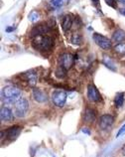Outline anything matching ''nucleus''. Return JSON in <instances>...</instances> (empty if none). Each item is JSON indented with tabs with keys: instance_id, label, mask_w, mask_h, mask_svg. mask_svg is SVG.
Returning a JSON list of instances; mask_svg holds the SVG:
<instances>
[{
	"instance_id": "1",
	"label": "nucleus",
	"mask_w": 125,
	"mask_h": 157,
	"mask_svg": "<svg viewBox=\"0 0 125 157\" xmlns=\"http://www.w3.org/2000/svg\"><path fill=\"white\" fill-rule=\"evenodd\" d=\"M32 46L38 51H48L51 50L54 46V39L48 35H38L33 37Z\"/></svg>"
},
{
	"instance_id": "2",
	"label": "nucleus",
	"mask_w": 125,
	"mask_h": 157,
	"mask_svg": "<svg viewBox=\"0 0 125 157\" xmlns=\"http://www.w3.org/2000/svg\"><path fill=\"white\" fill-rule=\"evenodd\" d=\"M21 96V90L15 86H6L1 90V98L2 101L5 102H15Z\"/></svg>"
},
{
	"instance_id": "3",
	"label": "nucleus",
	"mask_w": 125,
	"mask_h": 157,
	"mask_svg": "<svg viewBox=\"0 0 125 157\" xmlns=\"http://www.w3.org/2000/svg\"><path fill=\"white\" fill-rule=\"evenodd\" d=\"M29 110V102L26 98H18L15 101V111L14 114L17 117H24Z\"/></svg>"
},
{
	"instance_id": "4",
	"label": "nucleus",
	"mask_w": 125,
	"mask_h": 157,
	"mask_svg": "<svg viewBox=\"0 0 125 157\" xmlns=\"http://www.w3.org/2000/svg\"><path fill=\"white\" fill-rule=\"evenodd\" d=\"M66 98H68V94L61 89L56 90L52 94V101L58 107H63L66 105Z\"/></svg>"
},
{
	"instance_id": "5",
	"label": "nucleus",
	"mask_w": 125,
	"mask_h": 157,
	"mask_svg": "<svg viewBox=\"0 0 125 157\" xmlns=\"http://www.w3.org/2000/svg\"><path fill=\"white\" fill-rule=\"evenodd\" d=\"M93 41L95 44L97 45L98 47H100L103 50H110L112 47V42L110 39H108L107 37L103 36L101 34H98V33H94L93 36Z\"/></svg>"
},
{
	"instance_id": "6",
	"label": "nucleus",
	"mask_w": 125,
	"mask_h": 157,
	"mask_svg": "<svg viewBox=\"0 0 125 157\" xmlns=\"http://www.w3.org/2000/svg\"><path fill=\"white\" fill-rule=\"evenodd\" d=\"M74 60H76V58H74L72 54L64 53L60 57V65H62L63 67L66 68V70H70L74 66Z\"/></svg>"
},
{
	"instance_id": "7",
	"label": "nucleus",
	"mask_w": 125,
	"mask_h": 157,
	"mask_svg": "<svg viewBox=\"0 0 125 157\" xmlns=\"http://www.w3.org/2000/svg\"><path fill=\"white\" fill-rule=\"evenodd\" d=\"M114 122V117L110 114H103L99 117L98 121V125L102 130H106L107 128L113 124Z\"/></svg>"
},
{
	"instance_id": "8",
	"label": "nucleus",
	"mask_w": 125,
	"mask_h": 157,
	"mask_svg": "<svg viewBox=\"0 0 125 157\" xmlns=\"http://www.w3.org/2000/svg\"><path fill=\"white\" fill-rule=\"evenodd\" d=\"M23 77L28 82V85L32 86V88H34L37 85V82H38V74H37L35 70H30V71H28L27 73H24Z\"/></svg>"
},
{
	"instance_id": "9",
	"label": "nucleus",
	"mask_w": 125,
	"mask_h": 157,
	"mask_svg": "<svg viewBox=\"0 0 125 157\" xmlns=\"http://www.w3.org/2000/svg\"><path fill=\"white\" fill-rule=\"evenodd\" d=\"M87 98L90 101H99L101 98L100 94L98 90L95 88L94 85H89L87 86Z\"/></svg>"
},
{
	"instance_id": "10",
	"label": "nucleus",
	"mask_w": 125,
	"mask_h": 157,
	"mask_svg": "<svg viewBox=\"0 0 125 157\" xmlns=\"http://www.w3.org/2000/svg\"><path fill=\"white\" fill-rule=\"evenodd\" d=\"M4 133H5V136L10 140H14L18 137L21 133V127L18 126V125H13L9 127V128H7L5 131H4Z\"/></svg>"
},
{
	"instance_id": "11",
	"label": "nucleus",
	"mask_w": 125,
	"mask_h": 157,
	"mask_svg": "<svg viewBox=\"0 0 125 157\" xmlns=\"http://www.w3.org/2000/svg\"><path fill=\"white\" fill-rule=\"evenodd\" d=\"M33 98L37 102H40V104H44V102L48 101L47 94L37 88H33Z\"/></svg>"
},
{
	"instance_id": "12",
	"label": "nucleus",
	"mask_w": 125,
	"mask_h": 157,
	"mask_svg": "<svg viewBox=\"0 0 125 157\" xmlns=\"http://www.w3.org/2000/svg\"><path fill=\"white\" fill-rule=\"evenodd\" d=\"M0 118L3 122H10L13 119V113L7 106H2L0 110Z\"/></svg>"
},
{
	"instance_id": "13",
	"label": "nucleus",
	"mask_w": 125,
	"mask_h": 157,
	"mask_svg": "<svg viewBox=\"0 0 125 157\" xmlns=\"http://www.w3.org/2000/svg\"><path fill=\"white\" fill-rule=\"evenodd\" d=\"M50 31V27L47 26L46 24H40V25H37L31 30V36L32 37H36L38 35H44L47 34Z\"/></svg>"
},
{
	"instance_id": "14",
	"label": "nucleus",
	"mask_w": 125,
	"mask_h": 157,
	"mask_svg": "<svg viewBox=\"0 0 125 157\" xmlns=\"http://www.w3.org/2000/svg\"><path fill=\"white\" fill-rule=\"evenodd\" d=\"M73 25V18L70 15H65L63 18V23H62V28L64 32H68Z\"/></svg>"
},
{
	"instance_id": "15",
	"label": "nucleus",
	"mask_w": 125,
	"mask_h": 157,
	"mask_svg": "<svg viewBox=\"0 0 125 157\" xmlns=\"http://www.w3.org/2000/svg\"><path fill=\"white\" fill-rule=\"evenodd\" d=\"M125 40V31L122 30V29H117L112 35V41L113 42H122V41Z\"/></svg>"
},
{
	"instance_id": "16",
	"label": "nucleus",
	"mask_w": 125,
	"mask_h": 157,
	"mask_svg": "<svg viewBox=\"0 0 125 157\" xmlns=\"http://www.w3.org/2000/svg\"><path fill=\"white\" fill-rule=\"evenodd\" d=\"M85 121L89 123H91L95 121V113L93 109H86L85 111Z\"/></svg>"
},
{
	"instance_id": "17",
	"label": "nucleus",
	"mask_w": 125,
	"mask_h": 157,
	"mask_svg": "<svg viewBox=\"0 0 125 157\" xmlns=\"http://www.w3.org/2000/svg\"><path fill=\"white\" fill-rule=\"evenodd\" d=\"M102 63L104 64V66H105L106 68H108L109 70H111V71H113V72H116V71H117V69H116L115 65H114V63H113V61H112L109 57L104 56L103 60H102Z\"/></svg>"
},
{
	"instance_id": "18",
	"label": "nucleus",
	"mask_w": 125,
	"mask_h": 157,
	"mask_svg": "<svg viewBox=\"0 0 125 157\" xmlns=\"http://www.w3.org/2000/svg\"><path fill=\"white\" fill-rule=\"evenodd\" d=\"M115 106L116 107H121L124 104V93H117L115 96Z\"/></svg>"
},
{
	"instance_id": "19",
	"label": "nucleus",
	"mask_w": 125,
	"mask_h": 157,
	"mask_svg": "<svg viewBox=\"0 0 125 157\" xmlns=\"http://www.w3.org/2000/svg\"><path fill=\"white\" fill-rule=\"evenodd\" d=\"M55 75L58 78H64L66 76V69L63 67L62 65H60L59 67L57 68L56 72H55Z\"/></svg>"
},
{
	"instance_id": "20",
	"label": "nucleus",
	"mask_w": 125,
	"mask_h": 157,
	"mask_svg": "<svg viewBox=\"0 0 125 157\" xmlns=\"http://www.w3.org/2000/svg\"><path fill=\"white\" fill-rule=\"evenodd\" d=\"M70 42L74 45H76V46H80L82 43V37L78 33H74L72 38H70Z\"/></svg>"
},
{
	"instance_id": "21",
	"label": "nucleus",
	"mask_w": 125,
	"mask_h": 157,
	"mask_svg": "<svg viewBox=\"0 0 125 157\" xmlns=\"http://www.w3.org/2000/svg\"><path fill=\"white\" fill-rule=\"evenodd\" d=\"M70 2V0H51V4L56 8H60L66 5Z\"/></svg>"
},
{
	"instance_id": "22",
	"label": "nucleus",
	"mask_w": 125,
	"mask_h": 157,
	"mask_svg": "<svg viewBox=\"0 0 125 157\" xmlns=\"http://www.w3.org/2000/svg\"><path fill=\"white\" fill-rule=\"evenodd\" d=\"M115 53L119 54L121 56H125V43H119L114 46Z\"/></svg>"
},
{
	"instance_id": "23",
	"label": "nucleus",
	"mask_w": 125,
	"mask_h": 157,
	"mask_svg": "<svg viewBox=\"0 0 125 157\" xmlns=\"http://www.w3.org/2000/svg\"><path fill=\"white\" fill-rule=\"evenodd\" d=\"M39 18H40V15H39V13L37 11H32L28 16V19L30 20L32 23L37 22L39 20Z\"/></svg>"
},
{
	"instance_id": "24",
	"label": "nucleus",
	"mask_w": 125,
	"mask_h": 157,
	"mask_svg": "<svg viewBox=\"0 0 125 157\" xmlns=\"http://www.w3.org/2000/svg\"><path fill=\"white\" fill-rule=\"evenodd\" d=\"M105 3L108 6L114 8V9L117 8V0H105Z\"/></svg>"
},
{
	"instance_id": "25",
	"label": "nucleus",
	"mask_w": 125,
	"mask_h": 157,
	"mask_svg": "<svg viewBox=\"0 0 125 157\" xmlns=\"http://www.w3.org/2000/svg\"><path fill=\"white\" fill-rule=\"evenodd\" d=\"M124 134H125V124L119 129V131L117 132V134H116V137H119V136L124 135Z\"/></svg>"
},
{
	"instance_id": "26",
	"label": "nucleus",
	"mask_w": 125,
	"mask_h": 157,
	"mask_svg": "<svg viewBox=\"0 0 125 157\" xmlns=\"http://www.w3.org/2000/svg\"><path fill=\"white\" fill-rule=\"evenodd\" d=\"M81 131L83 132V133L87 134V135H90V131L89 130V128H86V127H83V128L81 129Z\"/></svg>"
},
{
	"instance_id": "27",
	"label": "nucleus",
	"mask_w": 125,
	"mask_h": 157,
	"mask_svg": "<svg viewBox=\"0 0 125 157\" xmlns=\"http://www.w3.org/2000/svg\"><path fill=\"white\" fill-rule=\"evenodd\" d=\"M14 30H15V27H7L6 28V32L7 33H10V32L14 31Z\"/></svg>"
},
{
	"instance_id": "28",
	"label": "nucleus",
	"mask_w": 125,
	"mask_h": 157,
	"mask_svg": "<svg viewBox=\"0 0 125 157\" xmlns=\"http://www.w3.org/2000/svg\"><path fill=\"white\" fill-rule=\"evenodd\" d=\"M91 2H93V4L95 7H97L98 6V3H99V0H91Z\"/></svg>"
},
{
	"instance_id": "29",
	"label": "nucleus",
	"mask_w": 125,
	"mask_h": 157,
	"mask_svg": "<svg viewBox=\"0 0 125 157\" xmlns=\"http://www.w3.org/2000/svg\"><path fill=\"white\" fill-rule=\"evenodd\" d=\"M120 13L125 16V8H122V9H120Z\"/></svg>"
},
{
	"instance_id": "30",
	"label": "nucleus",
	"mask_w": 125,
	"mask_h": 157,
	"mask_svg": "<svg viewBox=\"0 0 125 157\" xmlns=\"http://www.w3.org/2000/svg\"><path fill=\"white\" fill-rule=\"evenodd\" d=\"M118 1H119L120 3H122L123 5H125V0H118Z\"/></svg>"
},
{
	"instance_id": "31",
	"label": "nucleus",
	"mask_w": 125,
	"mask_h": 157,
	"mask_svg": "<svg viewBox=\"0 0 125 157\" xmlns=\"http://www.w3.org/2000/svg\"><path fill=\"white\" fill-rule=\"evenodd\" d=\"M122 152H123V155H125V145L122 147Z\"/></svg>"
}]
</instances>
